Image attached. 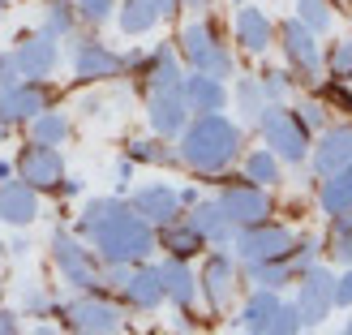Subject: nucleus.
Returning <instances> with one entry per match:
<instances>
[{"label":"nucleus","instance_id":"obj_1","mask_svg":"<svg viewBox=\"0 0 352 335\" xmlns=\"http://www.w3.org/2000/svg\"><path fill=\"white\" fill-rule=\"evenodd\" d=\"M245 147L241 125L228 120L223 112H202L189 116V125L176 133V160L198 176H219L236 164V155Z\"/></svg>","mask_w":352,"mask_h":335},{"label":"nucleus","instance_id":"obj_2","mask_svg":"<svg viewBox=\"0 0 352 335\" xmlns=\"http://www.w3.org/2000/svg\"><path fill=\"white\" fill-rule=\"evenodd\" d=\"M82 237L95 250L99 262H125V267H133V262H146L155 254V228L138 215L129 202H120L112 215L91 224Z\"/></svg>","mask_w":352,"mask_h":335},{"label":"nucleus","instance_id":"obj_3","mask_svg":"<svg viewBox=\"0 0 352 335\" xmlns=\"http://www.w3.org/2000/svg\"><path fill=\"white\" fill-rule=\"evenodd\" d=\"M176 52L181 61L193 69V74H210V78H236V61L228 43L219 39V30L206 22V17H193V22L181 26V39H176Z\"/></svg>","mask_w":352,"mask_h":335},{"label":"nucleus","instance_id":"obj_4","mask_svg":"<svg viewBox=\"0 0 352 335\" xmlns=\"http://www.w3.org/2000/svg\"><path fill=\"white\" fill-rule=\"evenodd\" d=\"M262 142H267V151L275 155L279 164H305L309 160V129L301 125V116H296L292 108H284V103H267L262 108V116L254 120Z\"/></svg>","mask_w":352,"mask_h":335},{"label":"nucleus","instance_id":"obj_5","mask_svg":"<svg viewBox=\"0 0 352 335\" xmlns=\"http://www.w3.org/2000/svg\"><path fill=\"white\" fill-rule=\"evenodd\" d=\"M52 262H56L60 279L74 292H95L99 288V275H103V262L95 258V250L86 245L82 237L65 233V228H56L52 233Z\"/></svg>","mask_w":352,"mask_h":335},{"label":"nucleus","instance_id":"obj_6","mask_svg":"<svg viewBox=\"0 0 352 335\" xmlns=\"http://www.w3.org/2000/svg\"><path fill=\"white\" fill-rule=\"evenodd\" d=\"M292 288H296L292 310H296V318H301V327L305 331L322 327L331 318V310H336V275H331V267L314 262V267H305L292 279Z\"/></svg>","mask_w":352,"mask_h":335},{"label":"nucleus","instance_id":"obj_7","mask_svg":"<svg viewBox=\"0 0 352 335\" xmlns=\"http://www.w3.org/2000/svg\"><path fill=\"white\" fill-rule=\"evenodd\" d=\"M292 245H296V233L288 224L262 219L254 228H236L232 254H236V262H271V258H288Z\"/></svg>","mask_w":352,"mask_h":335},{"label":"nucleus","instance_id":"obj_8","mask_svg":"<svg viewBox=\"0 0 352 335\" xmlns=\"http://www.w3.org/2000/svg\"><path fill=\"white\" fill-rule=\"evenodd\" d=\"M236 288H241V262H236V254L232 250H210L202 258V271H198V292L206 296V305L215 314L232 310Z\"/></svg>","mask_w":352,"mask_h":335},{"label":"nucleus","instance_id":"obj_9","mask_svg":"<svg viewBox=\"0 0 352 335\" xmlns=\"http://www.w3.org/2000/svg\"><path fill=\"white\" fill-rule=\"evenodd\" d=\"M275 39H279V47H284L288 74L296 82H314L322 74V43H318V34H314L309 26H301L296 17H288V22L275 26Z\"/></svg>","mask_w":352,"mask_h":335},{"label":"nucleus","instance_id":"obj_10","mask_svg":"<svg viewBox=\"0 0 352 335\" xmlns=\"http://www.w3.org/2000/svg\"><path fill=\"white\" fill-rule=\"evenodd\" d=\"M69 331H82V335H120V305H112L99 288L95 292H78L74 301L60 305Z\"/></svg>","mask_w":352,"mask_h":335},{"label":"nucleus","instance_id":"obj_11","mask_svg":"<svg viewBox=\"0 0 352 335\" xmlns=\"http://www.w3.org/2000/svg\"><path fill=\"white\" fill-rule=\"evenodd\" d=\"M215 202L223 206V215L232 219V228H254L262 219H271V210H275L271 193L262 185H254V181H228Z\"/></svg>","mask_w":352,"mask_h":335},{"label":"nucleus","instance_id":"obj_12","mask_svg":"<svg viewBox=\"0 0 352 335\" xmlns=\"http://www.w3.org/2000/svg\"><path fill=\"white\" fill-rule=\"evenodd\" d=\"M13 172H17V181H26L30 189H39V193L60 189V181H65V155L56 147L26 142L22 155H17V164H13Z\"/></svg>","mask_w":352,"mask_h":335},{"label":"nucleus","instance_id":"obj_13","mask_svg":"<svg viewBox=\"0 0 352 335\" xmlns=\"http://www.w3.org/2000/svg\"><path fill=\"white\" fill-rule=\"evenodd\" d=\"M69 43H74V74H78V82H112V78H120L125 74V56L120 52H112L108 43H99L95 34H86V39H74L69 34Z\"/></svg>","mask_w":352,"mask_h":335},{"label":"nucleus","instance_id":"obj_14","mask_svg":"<svg viewBox=\"0 0 352 335\" xmlns=\"http://www.w3.org/2000/svg\"><path fill=\"white\" fill-rule=\"evenodd\" d=\"M43 108H52V91L43 78H22L13 86H0V120H34Z\"/></svg>","mask_w":352,"mask_h":335},{"label":"nucleus","instance_id":"obj_15","mask_svg":"<svg viewBox=\"0 0 352 335\" xmlns=\"http://www.w3.org/2000/svg\"><path fill=\"white\" fill-rule=\"evenodd\" d=\"M129 206L142 215L151 228H164L172 219H181L185 215V206H181V193H176L168 181H151V185H138L129 193Z\"/></svg>","mask_w":352,"mask_h":335},{"label":"nucleus","instance_id":"obj_16","mask_svg":"<svg viewBox=\"0 0 352 335\" xmlns=\"http://www.w3.org/2000/svg\"><path fill=\"white\" fill-rule=\"evenodd\" d=\"M116 296H120V301H125L129 310H142V314L160 310V305H164V284H160V267H155V262H133V267L125 271V279H120Z\"/></svg>","mask_w":352,"mask_h":335},{"label":"nucleus","instance_id":"obj_17","mask_svg":"<svg viewBox=\"0 0 352 335\" xmlns=\"http://www.w3.org/2000/svg\"><path fill=\"white\" fill-rule=\"evenodd\" d=\"M352 164V125H327L309 142V168L318 176H331L336 168Z\"/></svg>","mask_w":352,"mask_h":335},{"label":"nucleus","instance_id":"obj_18","mask_svg":"<svg viewBox=\"0 0 352 335\" xmlns=\"http://www.w3.org/2000/svg\"><path fill=\"white\" fill-rule=\"evenodd\" d=\"M189 103L181 91H146V120H151V129L155 138H176L185 125H189Z\"/></svg>","mask_w":352,"mask_h":335},{"label":"nucleus","instance_id":"obj_19","mask_svg":"<svg viewBox=\"0 0 352 335\" xmlns=\"http://www.w3.org/2000/svg\"><path fill=\"white\" fill-rule=\"evenodd\" d=\"M185 224L198 233L210 250H232V237H236V228H232V219L223 215V206L215 202V198H198L189 206V215H185Z\"/></svg>","mask_w":352,"mask_h":335},{"label":"nucleus","instance_id":"obj_20","mask_svg":"<svg viewBox=\"0 0 352 335\" xmlns=\"http://www.w3.org/2000/svg\"><path fill=\"white\" fill-rule=\"evenodd\" d=\"M13 61H17V74L22 78H47L52 69L60 65V39H52V34H26L22 43L13 47Z\"/></svg>","mask_w":352,"mask_h":335},{"label":"nucleus","instance_id":"obj_21","mask_svg":"<svg viewBox=\"0 0 352 335\" xmlns=\"http://www.w3.org/2000/svg\"><path fill=\"white\" fill-rule=\"evenodd\" d=\"M232 34H236L241 52H250V56H267L271 43H275V22L262 9H254V5H236Z\"/></svg>","mask_w":352,"mask_h":335},{"label":"nucleus","instance_id":"obj_22","mask_svg":"<svg viewBox=\"0 0 352 335\" xmlns=\"http://www.w3.org/2000/svg\"><path fill=\"white\" fill-rule=\"evenodd\" d=\"M160 267V284H164V301H172L176 310H189L193 301H198V271L189 267L185 258H168L155 262Z\"/></svg>","mask_w":352,"mask_h":335},{"label":"nucleus","instance_id":"obj_23","mask_svg":"<svg viewBox=\"0 0 352 335\" xmlns=\"http://www.w3.org/2000/svg\"><path fill=\"white\" fill-rule=\"evenodd\" d=\"M181 95L189 103V112L193 116H202V112H223L228 108V82L223 78H210V74H185L181 82Z\"/></svg>","mask_w":352,"mask_h":335},{"label":"nucleus","instance_id":"obj_24","mask_svg":"<svg viewBox=\"0 0 352 335\" xmlns=\"http://www.w3.org/2000/svg\"><path fill=\"white\" fill-rule=\"evenodd\" d=\"M0 219L13 228H30L39 219V189H30L26 181H5L0 185Z\"/></svg>","mask_w":352,"mask_h":335},{"label":"nucleus","instance_id":"obj_25","mask_svg":"<svg viewBox=\"0 0 352 335\" xmlns=\"http://www.w3.org/2000/svg\"><path fill=\"white\" fill-rule=\"evenodd\" d=\"M155 250H164L168 258H198L202 250H206V241L193 233V228L185 224V215L181 219H172V224H164V228H155Z\"/></svg>","mask_w":352,"mask_h":335},{"label":"nucleus","instance_id":"obj_26","mask_svg":"<svg viewBox=\"0 0 352 335\" xmlns=\"http://www.w3.org/2000/svg\"><path fill=\"white\" fill-rule=\"evenodd\" d=\"M284 305V296H279L275 288H254L250 296H245V305H241V331L245 335H262L267 331V323L275 318V310Z\"/></svg>","mask_w":352,"mask_h":335},{"label":"nucleus","instance_id":"obj_27","mask_svg":"<svg viewBox=\"0 0 352 335\" xmlns=\"http://www.w3.org/2000/svg\"><path fill=\"white\" fill-rule=\"evenodd\" d=\"M318 206H322L327 219L352 206V164L336 168L331 176H318Z\"/></svg>","mask_w":352,"mask_h":335},{"label":"nucleus","instance_id":"obj_28","mask_svg":"<svg viewBox=\"0 0 352 335\" xmlns=\"http://www.w3.org/2000/svg\"><path fill=\"white\" fill-rule=\"evenodd\" d=\"M241 271L245 279H250L254 288H275V292H284L292 279H296V267H292V258H271V262H241Z\"/></svg>","mask_w":352,"mask_h":335},{"label":"nucleus","instance_id":"obj_29","mask_svg":"<svg viewBox=\"0 0 352 335\" xmlns=\"http://www.w3.org/2000/svg\"><path fill=\"white\" fill-rule=\"evenodd\" d=\"M160 22H164V17H160V9H155L151 0H120V5H116V26L125 34H146Z\"/></svg>","mask_w":352,"mask_h":335},{"label":"nucleus","instance_id":"obj_30","mask_svg":"<svg viewBox=\"0 0 352 335\" xmlns=\"http://www.w3.org/2000/svg\"><path fill=\"white\" fill-rule=\"evenodd\" d=\"M245 181H254V185H262V189H271V185L284 181V164H279L267 147H262V151H250V155H245Z\"/></svg>","mask_w":352,"mask_h":335},{"label":"nucleus","instance_id":"obj_31","mask_svg":"<svg viewBox=\"0 0 352 335\" xmlns=\"http://www.w3.org/2000/svg\"><path fill=\"white\" fill-rule=\"evenodd\" d=\"M69 138V116L56 108H43L39 116L30 120V142H43V147H60Z\"/></svg>","mask_w":352,"mask_h":335},{"label":"nucleus","instance_id":"obj_32","mask_svg":"<svg viewBox=\"0 0 352 335\" xmlns=\"http://www.w3.org/2000/svg\"><path fill=\"white\" fill-rule=\"evenodd\" d=\"M228 99H236L241 120H258V116H262V108H267V95H262L258 78H236V86L228 91Z\"/></svg>","mask_w":352,"mask_h":335},{"label":"nucleus","instance_id":"obj_33","mask_svg":"<svg viewBox=\"0 0 352 335\" xmlns=\"http://www.w3.org/2000/svg\"><path fill=\"white\" fill-rule=\"evenodd\" d=\"M125 160H133V164H151V168H164V164L176 160V155H172V147H164V138H133V142L125 147Z\"/></svg>","mask_w":352,"mask_h":335},{"label":"nucleus","instance_id":"obj_34","mask_svg":"<svg viewBox=\"0 0 352 335\" xmlns=\"http://www.w3.org/2000/svg\"><path fill=\"white\" fill-rule=\"evenodd\" d=\"M78 26V9L69 5V0H52V5L43 9V34H52V39H69Z\"/></svg>","mask_w":352,"mask_h":335},{"label":"nucleus","instance_id":"obj_35","mask_svg":"<svg viewBox=\"0 0 352 335\" xmlns=\"http://www.w3.org/2000/svg\"><path fill=\"white\" fill-rule=\"evenodd\" d=\"M296 22L301 26H309L314 34H322V30H331V22H336V13H331V0H296Z\"/></svg>","mask_w":352,"mask_h":335},{"label":"nucleus","instance_id":"obj_36","mask_svg":"<svg viewBox=\"0 0 352 335\" xmlns=\"http://www.w3.org/2000/svg\"><path fill=\"white\" fill-rule=\"evenodd\" d=\"M322 69H327L331 82H348L352 78V34L340 39V43H331V52L322 56Z\"/></svg>","mask_w":352,"mask_h":335},{"label":"nucleus","instance_id":"obj_37","mask_svg":"<svg viewBox=\"0 0 352 335\" xmlns=\"http://www.w3.org/2000/svg\"><path fill=\"white\" fill-rule=\"evenodd\" d=\"M292 74L288 69H262L258 74V86H262V95H267V103H284L288 99V91H292Z\"/></svg>","mask_w":352,"mask_h":335},{"label":"nucleus","instance_id":"obj_38","mask_svg":"<svg viewBox=\"0 0 352 335\" xmlns=\"http://www.w3.org/2000/svg\"><path fill=\"white\" fill-rule=\"evenodd\" d=\"M292 112L301 116V125H305L309 133H318V129H327V125H331V108H327V99H301Z\"/></svg>","mask_w":352,"mask_h":335},{"label":"nucleus","instance_id":"obj_39","mask_svg":"<svg viewBox=\"0 0 352 335\" xmlns=\"http://www.w3.org/2000/svg\"><path fill=\"white\" fill-rule=\"evenodd\" d=\"M116 5L120 0H74L78 22H86V26H103L108 17H116Z\"/></svg>","mask_w":352,"mask_h":335},{"label":"nucleus","instance_id":"obj_40","mask_svg":"<svg viewBox=\"0 0 352 335\" xmlns=\"http://www.w3.org/2000/svg\"><path fill=\"white\" fill-rule=\"evenodd\" d=\"M305 327H301V318H296V310H292V301H284L275 310V318L267 323V331L262 335H301Z\"/></svg>","mask_w":352,"mask_h":335},{"label":"nucleus","instance_id":"obj_41","mask_svg":"<svg viewBox=\"0 0 352 335\" xmlns=\"http://www.w3.org/2000/svg\"><path fill=\"white\" fill-rule=\"evenodd\" d=\"M47 310H52L47 292H43L39 284H26V288H22V314H17V318H43Z\"/></svg>","mask_w":352,"mask_h":335},{"label":"nucleus","instance_id":"obj_42","mask_svg":"<svg viewBox=\"0 0 352 335\" xmlns=\"http://www.w3.org/2000/svg\"><path fill=\"white\" fill-rule=\"evenodd\" d=\"M331 258H336L340 267H352V233H336V237H331Z\"/></svg>","mask_w":352,"mask_h":335},{"label":"nucleus","instance_id":"obj_43","mask_svg":"<svg viewBox=\"0 0 352 335\" xmlns=\"http://www.w3.org/2000/svg\"><path fill=\"white\" fill-rule=\"evenodd\" d=\"M336 310H352V267H344V275H336Z\"/></svg>","mask_w":352,"mask_h":335},{"label":"nucleus","instance_id":"obj_44","mask_svg":"<svg viewBox=\"0 0 352 335\" xmlns=\"http://www.w3.org/2000/svg\"><path fill=\"white\" fill-rule=\"evenodd\" d=\"M13 82H22V74H17L13 52H5V56H0V86H13Z\"/></svg>","mask_w":352,"mask_h":335},{"label":"nucleus","instance_id":"obj_45","mask_svg":"<svg viewBox=\"0 0 352 335\" xmlns=\"http://www.w3.org/2000/svg\"><path fill=\"white\" fill-rule=\"evenodd\" d=\"M336 233H352V206L340 210V215H331V237H336Z\"/></svg>","mask_w":352,"mask_h":335},{"label":"nucleus","instance_id":"obj_46","mask_svg":"<svg viewBox=\"0 0 352 335\" xmlns=\"http://www.w3.org/2000/svg\"><path fill=\"white\" fill-rule=\"evenodd\" d=\"M0 335H17V314L13 310H0Z\"/></svg>","mask_w":352,"mask_h":335},{"label":"nucleus","instance_id":"obj_47","mask_svg":"<svg viewBox=\"0 0 352 335\" xmlns=\"http://www.w3.org/2000/svg\"><path fill=\"white\" fill-rule=\"evenodd\" d=\"M155 9H160V17H176L181 13V0H151Z\"/></svg>","mask_w":352,"mask_h":335},{"label":"nucleus","instance_id":"obj_48","mask_svg":"<svg viewBox=\"0 0 352 335\" xmlns=\"http://www.w3.org/2000/svg\"><path fill=\"white\" fill-rule=\"evenodd\" d=\"M331 86H336V95L344 99V108L352 112V78H348V82H331Z\"/></svg>","mask_w":352,"mask_h":335},{"label":"nucleus","instance_id":"obj_49","mask_svg":"<svg viewBox=\"0 0 352 335\" xmlns=\"http://www.w3.org/2000/svg\"><path fill=\"white\" fill-rule=\"evenodd\" d=\"M116 181H120V185L133 181V160H120V164H116Z\"/></svg>","mask_w":352,"mask_h":335},{"label":"nucleus","instance_id":"obj_50","mask_svg":"<svg viewBox=\"0 0 352 335\" xmlns=\"http://www.w3.org/2000/svg\"><path fill=\"white\" fill-rule=\"evenodd\" d=\"M176 193H181V206H193V202H198V189H193V185H189V189H176Z\"/></svg>","mask_w":352,"mask_h":335},{"label":"nucleus","instance_id":"obj_51","mask_svg":"<svg viewBox=\"0 0 352 335\" xmlns=\"http://www.w3.org/2000/svg\"><path fill=\"white\" fill-rule=\"evenodd\" d=\"M181 9H193V13H202V9H210V0H181Z\"/></svg>","mask_w":352,"mask_h":335},{"label":"nucleus","instance_id":"obj_52","mask_svg":"<svg viewBox=\"0 0 352 335\" xmlns=\"http://www.w3.org/2000/svg\"><path fill=\"white\" fill-rule=\"evenodd\" d=\"M60 193H82V181H74V176H69V181H60Z\"/></svg>","mask_w":352,"mask_h":335},{"label":"nucleus","instance_id":"obj_53","mask_svg":"<svg viewBox=\"0 0 352 335\" xmlns=\"http://www.w3.org/2000/svg\"><path fill=\"white\" fill-rule=\"evenodd\" d=\"M9 176H13V168H9L5 160H0V185H5V181H9Z\"/></svg>","mask_w":352,"mask_h":335},{"label":"nucleus","instance_id":"obj_54","mask_svg":"<svg viewBox=\"0 0 352 335\" xmlns=\"http://www.w3.org/2000/svg\"><path fill=\"white\" fill-rule=\"evenodd\" d=\"M30 335H60V331H52V327H34Z\"/></svg>","mask_w":352,"mask_h":335},{"label":"nucleus","instance_id":"obj_55","mask_svg":"<svg viewBox=\"0 0 352 335\" xmlns=\"http://www.w3.org/2000/svg\"><path fill=\"white\" fill-rule=\"evenodd\" d=\"M5 138H9V120H0V142H5Z\"/></svg>","mask_w":352,"mask_h":335},{"label":"nucleus","instance_id":"obj_56","mask_svg":"<svg viewBox=\"0 0 352 335\" xmlns=\"http://www.w3.org/2000/svg\"><path fill=\"white\" fill-rule=\"evenodd\" d=\"M340 335H352V318H348V323H344V331H340Z\"/></svg>","mask_w":352,"mask_h":335},{"label":"nucleus","instance_id":"obj_57","mask_svg":"<svg viewBox=\"0 0 352 335\" xmlns=\"http://www.w3.org/2000/svg\"><path fill=\"white\" fill-rule=\"evenodd\" d=\"M331 5H352V0H331Z\"/></svg>","mask_w":352,"mask_h":335},{"label":"nucleus","instance_id":"obj_58","mask_svg":"<svg viewBox=\"0 0 352 335\" xmlns=\"http://www.w3.org/2000/svg\"><path fill=\"white\" fill-rule=\"evenodd\" d=\"M0 17H5V0H0Z\"/></svg>","mask_w":352,"mask_h":335},{"label":"nucleus","instance_id":"obj_59","mask_svg":"<svg viewBox=\"0 0 352 335\" xmlns=\"http://www.w3.org/2000/svg\"><path fill=\"white\" fill-rule=\"evenodd\" d=\"M69 335H82V331H69Z\"/></svg>","mask_w":352,"mask_h":335},{"label":"nucleus","instance_id":"obj_60","mask_svg":"<svg viewBox=\"0 0 352 335\" xmlns=\"http://www.w3.org/2000/svg\"><path fill=\"white\" fill-rule=\"evenodd\" d=\"M236 5H245V0H236Z\"/></svg>","mask_w":352,"mask_h":335}]
</instances>
